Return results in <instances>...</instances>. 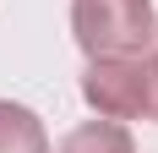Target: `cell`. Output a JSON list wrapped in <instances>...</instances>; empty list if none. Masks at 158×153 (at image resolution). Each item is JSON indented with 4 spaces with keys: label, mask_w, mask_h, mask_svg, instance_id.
I'll return each instance as SVG.
<instances>
[{
    "label": "cell",
    "mask_w": 158,
    "mask_h": 153,
    "mask_svg": "<svg viewBox=\"0 0 158 153\" xmlns=\"http://www.w3.org/2000/svg\"><path fill=\"white\" fill-rule=\"evenodd\" d=\"M71 33L87 55H147L158 38L153 0H71Z\"/></svg>",
    "instance_id": "obj_1"
},
{
    "label": "cell",
    "mask_w": 158,
    "mask_h": 153,
    "mask_svg": "<svg viewBox=\"0 0 158 153\" xmlns=\"http://www.w3.org/2000/svg\"><path fill=\"white\" fill-rule=\"evenodd\" d=\"M82 98L98 120H136L147 109V55H98L82 76Z\"/></svg>",
    "instance_id": "obj_2"
},
{
    "label": "cell",
    "mask_w": 158,
    "mask_h": 153,
    "mask_svg": "<svg viewBox=\"0 0 158 153\" xmlns=\"http://www.w3.org/2000/svg\"><path fill=\"white\" fill-rule=\"evenodd\" d=\"M0 153H49L44 120L22 104H6V98H0Z\"/></svg>",
    "instance_id": "obj_3"
},
{
    "label": "cell",
    "mask_w": 158,
    "mask_h": 153,
    "mask_svg": "<svg viewBox=\"0 0 158 153\" xmlns=\"http://www.w3.org/2000/svg\"><path fill=\"white\" fill-rule=\"evenodd\" d=\"M60 153H136V142L120 120H87L60 142Z\"/></svg>",
    "instance_id": "obj_4"
},
{
    "label": "cell",
    "mask_w": 158,
    "mask_h": 153,
    "mask_svg": "<svg viewBox=\"0 0 158 153\" xmlns=\"http://www.w3.org/2000/svg\"><path fill=\"white\" fill-rule=\"evenodd\" d=\"M147 120H158V55H147Z\"/></svg>",
    "instance_id": "obj_5"
}]
</instances>
